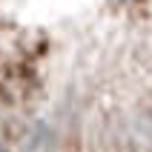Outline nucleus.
<instances>
[{
    "label": "nucleus",
    "instance_id": "1",
    "mask_svg": "<svg viewBox=\"0 0 152 152\" xmlns=\"http://www.w3.org/2000/svg\"><path fill=\"white\" fill-rule=\"evenodd\" d=\"M37 77L26 63H3L0 66V101L3 103H23L34 92Z\"/></svg>",
    "mask_w": 152,
    "mask_h": 152
}]
</instances>
